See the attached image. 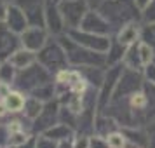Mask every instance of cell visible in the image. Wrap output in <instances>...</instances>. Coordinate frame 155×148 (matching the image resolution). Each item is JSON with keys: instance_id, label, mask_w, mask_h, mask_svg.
Here are the masks:
<instances>
[{"instance_id": "obj_17", "label": "cell", "mask_w": 155, "mask_h": 148, "mask_svg": "<svg viewBox=\"0 0 155 148\" xmlns=\"http://www.w3.org/2000/svg\"><path fill=\"white\" fill-rule=\"evenodd\" d=\"M106 68L108 66H78L77 70L80 71V75L84 77L85 84L89 85V87L99 89V85L103 84Z\"/></svg>"}, {"instance_id": "obj_11", "label": "cell", "mask_w": 155, "mask_h": 148, "mask_svg": "<svg viewBox=\"0 0 155 148\" xmlns=\"http://www.w3.org/2000/svg\"><path fill=\"white\" fill-rule=\"evenodd\" d=\"M78 28L85 30V31H91V33H96V35L113 37V28L110 26V23L101 16V12L98 9H89Z\"/></svg>"}, {"instance_id": "obj_45", "label": "cell", "mask_w": 155, "mask_h": 148, "mask_svg": "<svg viewBox=\"0 0 155 148\" xmlns=\"http://www.w3.org/2000/svg\"><path fill=\"white\" fill-rule=\"evenodd\" d=\"M0 148H9V146H0Z\"/></svg>"}, {"instance_id": "obj_8", "label": "cell", "mask_w": 155, "mask_h": 148, "mask_svg": "<svg viewBox=\"0 0 155 148\" xmlns=\"http://www.w3.org/2000/svg\"><path fill=\"white\" fill-rule=\"evenodd\" d=\"M58 122H59V101H58V98H54L51 101H45L38 117L31 120V133L44 134L47 129L56 126Z\"/></svg>"}, {"instance_id": "obj_16", "label": "cell", "mask_w": 155, "mask_h": 148, "mask_svg": "<svg viewBox=\"0 0 155 148\" xmlns=\"http://www.w3.org/2000/svg\"><path fill=\"white\" fill-rule=\"evenodd\" d=\"M140 31H141V21H131L124 25L113 37L124 45H133V44L140 42Z\"/></svg>"}, {"instance_id": "obj_2", "label": "cell", "mask_w": 155, "mask_h": 148, "mask_svg": "<svg viewBox=\"0 0 155 148\" xmlns=\"http://www.w3.org/2000/svg\"><path fill=\"white\" fill-rule=\"evenodd\" d=\"M101 16L110 23L113 28V35L124 25L131 21H140L141 11L136 5V0H106L98 9Z\"/></svg>"}, {"instance_id": "obj_32", "label": "cell", "mask_w": 155, "mask_h": 148, "mask_svg": "<svg viewBox=\"0 0 155 148\" xmlns=\"http://www.w3.org/2000/svg\"><path fill=\"white\" fill-rule=\"evenodd\" d=\"M11 140V129L7 126V119L0 120V146H9Z\"/></svg>"}, {"instance_id": "obj_42", "label": "cell", "mask_w": 155, "mask_h": 148, "mask_svg": "<svg viewBox=\"0 0 155 148\" xmlns=\"http://www.w3.org/2000/svg\"><path fill=\"white\" fill-rule=\"evenodd\" d=\"M122 148H140V146H136V145H133V143H129V141H127V143H126Z\"/></svg>"}, {"instance_id": "obj_1", "label": "cell", "mask_w": 155, "mask_h": 148, "mask_svg": "<svg viewBox=\"0 0 155 148\" xmlns=\"http://www.w3.org/2000/svg\"><path fill=\"white\" fill-rule=\"evenodd\" d=\"M103 113L113 117L120 127H145L155 119V85L145 80L138 91L112 98Z\"/></svg>"}, {"instance_id": "obj_23", "label": "cell", "mask_w": 155, "mask_h": 148, "mask_svg": "<svg viewBox=\"0 0 155 148\" xmlns=\"http://www.w3.org/2000/svg\"><path fill=\"white\" fill-rule=\"evenodd\" d=\"M44 134H45L47 138H51V140L58 141V143L66 141V140H73V138H75V131H73L70 126L63 124V122H58L56 126H52L51 129H47Z\"/></svg>"}, {"instance_id": "obj_7", "label": "cell", "mask_w": 155, "mask_h": 148, "mask_svg": "<svg viewBox=\"0 0 155 148\" xmlns=\"http://www.w3.org/2000/svg\"><path fill=\"white\" fill-rule=\"evenodd\" d=\"M58 7H59L61 16H63L66 30L78 28L84 16L89 11V5L84 0H61V2H58Z\"/></svg>"}, {"instance_id": "obj_29", "label": "cell", "mask_w": 155, "mask_h": 148, "mask_svg": "<svg viewBox=\"0 0 155 148\" xmlns=\"http://www.w3.org/2000/svg\"><path fill=\"white\" fill-rule=\"evenodd\" d=\"M138 47H140L141 63H143V68H145L148 63H152V61L155 59V49H153V47H150L148 44L141 42V40H140V44H138Z\"/></svg>"}, {"instance_id": "obj_38", "label": "cell", "mask_w": 155, "mask_h": 148, "mask_svg": "<svg viewBox=\"0 0 155 148\" xmlns=\"http://www.w3.org/2000/svg\"><path fill=\"white\" fill-rule=\"evenodd\" d=\"M7 2L0 0V23H5V16H7Z\"/></svg>"}, {"instance_id": "obj_9", "label": "cell", "mask_w": 155, "mask_h": 148, "mask_svg": "<svg viewBox=\"0 0 155 148\" xmlns=\"http://www.w3.org/2000/svg\"><path fill=\"white\" fill-rule=\"evenodd\" d=\"M66 35L73 38L77 44L84 45V47H89V49L98 51V52H105V54L108 47H110V42H112V37L96 35V33H91V31H85V30H80V28L66 30Z\"/></svg>"}, {"instance_id": "obj_44", "label": "cell", "mask_w": 155, "mask_h": 148, "mask_svg": "<svg viewBox=\"0 0 155 148\" xmlns=\"http://www.w3.org/2000/svg\"><path fill=\"white\" fill-rule=\"evenodd\" d=\"M54 2H56V4H58V2H61V0H54Z\"/></svg>"}, {"instance_id": "obj_14", "label": "cell", "mask_w": 155, "mask_h": 148, "mask_svg": "<svg viewBox=\"0 0 155 148\" xmlns=\"http://www.w3.org/2000/svg\"><path fill=\"white\" fill-rule=\"evenodd\" d=\"M45 30L52 37H59L66 33L63 16H61L59 7L54 0H47V4H45Z\"/></svg>"}, {"instance_id": "obj_37", "label": "cell", "mask_w": 155, "mask_h": 148, "mask_svg": "<svg viewBox=\"0 0 155 148\" xmlns=\"http://www.w3.org/2000/svg\"><path fill=\"white\" fill-rule=\"evenodd\" d=\"M145 129H147L148 138H150V145H148V148H155V119L152 120L150 124H147Z\"/></svg>"}, {"instance_id": "obj_21", "label": "cell", "mask_w": 155, "mask_h": 148, "mask_svg": "<svg viewBox=\"0 0 155 148\" xmlns=\"http://www.w3.org/2000/svg\"><path fill=\"white\" fill-rule=\"evenodd\" d=\"M129 45H124L120 44L115 37H112V42H110V47L106 51V66H113V64H120L124 61V56H126V51Z\"/></svg>"}, {"instance_id": "obj_10", "label": "cell", "mask_w": 155, "mask_h": 148, "mask_svg": "<svg viewBox=\"0 0 155 148\" xmlns=\"http://www.w3.org/2000/svg\"><path fill=\"white\" fill-rule=\"evenodd\" d=\"M14 4L25 12L30 26L45 28V4H47V0H14Z\"/></svg>"}, {"instance_id": "obj_15", "label": "cell", "mask_w": 155, "mask_h": 148, "mask_svg": "<svg viewBox=\"0 0 155 148\" xmlns=\"http://www.w3.org/2000/svg\"><path fill=\"white\" fill-rule=\"evenodd\" d=\"M5 25H7L9 28L16 31V33H19L21 35L25 30L28 28L30 25L26 21V16L23 12L21 9L16 5L14 2H11L7 5V16H5Z\"/></svg>"}, {"instance_id": "obj_22", "label": "cell", "mask_w": 155, "mask_h": 148, "mask_svg": "<svg viewBox=\"0 0 155 148\" xmlns=\"http://www.w3.org/2000/svg\"><path fill=\"white\" fill-rule=\"evenodd\" d=\"M9 61L16 66V70H23V68H26V66H30V64H33L37 61V52L21 47V49H18L11 56Z\"/></svg>"}, {"instance_id": "obj_24", "label": "cell", "mask_w": 155, "mask_h": 148, "mask_svg": "<svg viewBox=\"0 0 155 148\" xmlns=\"http://www.w3.org/2000/svg\"><path fill=\"white\" fill-rule=\"evenodd\" d=\"M136 42L133 45H129L126 51V56H124V66L131 68V70H138V71H143V63H141V56H140V47H138Z\"/></svg>"}, {"instance_id": "obj_33", "label": "cell", "mask_w": 155, "mask_h": 148, "mask_svg": "<svg viewBox=\"0 0 155 148\" xmlns=\"http://www.w3.org/2000/svg\"><path fill=\"white\" fill-rule=\"evenodd\" d=\"M58 141L47 138L45 134H37V145L35 148H58Z\"/></svg>"}, {"instance_id": "obj_5", "label": "cell", "mask_w": 155, "mask_h": 148, "mask_svg": "<svg viewBox=\"0 0 155 148\" xmlns=\"http://www.w3.org/2000/svg\"><path fill=\"white\" fill-rule=\"evenodd\" d=\"M37 61L42 64L44 68H47L52 75H56L58 71L70 66L61 42L58 40V37H52V35L49 37L45 45L37 52Z\"/></svg>"}, {"instance_id": "obj_39", "label": "cell", "mask_w": 155, "mask_h": 148, "mask_svg": "<svg viewBox=\"0 0 155 148\" xmlns=\"http://www.w3.org/2000/svg\"><path fill=\"white\" fill-rule=\"evenodd\" d=\"M7 117H9V110L5 106V103H4V99H0V120L7 119Z\"/></svg>"}, {"instance_id": "obj_30", "label": "cell", "mask_w": 155, "mask_h": 148, "mask_svg": "<svg viewBox=\"0 0 155 148\" xmlns=\"http://www.w3.org/2000/svg\"><path fill=\"white\" fill-rule=\"evenodd\" d=\"M106 141H108L110 148H122L127 143L126 136H124V133H122L120 129L115 131V133H112V134H108V136H106Z\"/></svg>"}, {"instance_id": "obj_43", "label": "cell", "mask_w": 155, "mask_h": 148, "mask_svg": "<svg viewBox=\"0 0 155 148\" xmlns=\"http://www.w3.org/2000/svg\"><path fill=\"white\" fill-rule=\"evenodd\" d=\"M4 2H7V4H11V2H14V0H4Z\"/></svg>"}, {"instance_id": "obj_41", "label": "cell", "mask_w": 155, "mask_h": 148, "mask_svg": "<svg viewBox=\"0 0 155 148\" xmlns=\"http://www.w3.org/2000/svg\"><path fill=\"white\" fill-rule=\"evenodd\" d=\"M148 2H150V0H136V5H138V7H140V11H141V9L145 7Z\"/></svg>"}, {"instance_id": "obj_6", "label": "cell", "mask_w": 155, "mask_h": 148, "mask_svg": "<svg viewBox=\"0 0 155 148\" xmlns=\"http://www.w3.org/2000/svg\"><path fill=\"white\" fill-rule=\"evenodd\" d=\"M122 70H124V63L113 64V66H108L106 68L103 84L99 85V89H98V113H103L106 110V106L110 105L113 91L117 87V82H119Z\"/></svg>"}, {"instance_id": "obj_26", "label": "cell", "mask_w": 155, "mask_h": 148, "mask_svg": "<svg viewBox=\"0 0 155 148\" xmlns=\"http://www.w3.org/2000/svg\"><path fill=\"white\" fill-rule=\"evenodd\" d=\"M16 73H18V70H16V66L11 61H0V82L2 84H7L12 87V84H14V78H16Z\"/></svg>"}, {"instance_id": "obj_19", "label": "cell", "mask_w": 155, "mask_h": 148, "mask_svg": "<svg viewBox=\"0 0 155 148\" xmlns=\"http://www.w3.org/2000/svg\"><path fill=\"white\" fill-rule=\"evenodd\" d=\"M2 99L7 106L9 115H21L23 108H25V101H26V94H23L18 89H11Z\"/></svg>"}, {"instance_id": "obj_3", "label": "cell", "mask_w": 155, "mask_h": 148, "mask_svg": "<svg viewBox=\"0 0 155 148\" xmlns=\"http://www.w3.org/2000/svg\"><path fill=\"white\" fill-rule=\"evenodd\" d=\"M58 40L61 42L64 52H66L68 64L73 68H78V66H106L105 52H98V51H92L89 47H84V45L77 44L73 38H70L66 33L59 35Z\"/></svg>"}, {"instance_id": "obj_34", "label": "cell", "mask_w": 155, "mask_h": 148, "mask_svg": "<svg viewBox=\"0 0 155 148\" xmlns=\"http://www.w3.org/2000/svg\"><path fill=\"white\" fill-rule=\"evenodd\" d=\"M89 148H110L106 138L99 136V134H91L89 136Z\"/></svg>"}, {"instance_id": "obj_12", "label": "cell", "mask_w": 155, "mask_h": 148, "mask_svg": "<svg viewBox=\"0 0 155 148\" xmlns=\"http://www.w3.org/2000/svg\"><path fill=\"white\" fill-rule=\"evenodd\" d=\"M21 37L9 28L5 23H0V61H7L18 49H21Z\"/></svg>"}, {"instance_id": "obj_13", "label": "cell", "mask_w": 155, "mask_h": 148, "mask_svg": "<svg viewBox=\"0 0 155 148\" xmlns=\"http://www.w3.org/2000/svg\"><path fill=\"white\" fill-rule=\"evenodd\" d=\"M19 37H21V44L25 49L38 52L45 45V42L49 40L51 33L42 26H28Z\"/></svg>"}, {"instance_id": "obj_31", "label": "cell", "mask_w": 155, "mask_h": 148, "mask_svg": "<svg viewBox=\"0 0 155 148\" xmlns=\"http://www.w3.org/2000/svg\"><path fill=\"white\" fill-rule=\"evenodd\" d=\"M141 23H155V0H150L145 7L141 9Z\"/></svg>"}, {"instance_id": "obj_28", "label": "cell", "mask_w": 155, "mask_h": 148, "mask_svg": "<svg viewBox=\"0 0 155 148\" xmlns=\"http://www.w3.org/2000/svg\"><path fill=\"white\" fill-rule=\"evenodd\" d=\"M31 134H33V133H30V131H14V133H11L9 148H16V146L25 145V143L30 140V136H31Z\"/></svg>"}, {"instance_id": "obj_40", "label": "cell", "mask_w": 155, "mask_h": 148, "mask_svg": "<svg viewBox=\"0 0 155 148\" xmlns=\"http://www.w3.org/2000/svg\"><path fill=\"white\" fill-rule=\"evenodd\" d=\"M84 2L89 5V9H99V5L103 2H106V0H84Z\"/></svg>"}, {"instance_id": "obj_25", "label": "cell", "mask_w": 155, "mask_h": 148, "mask_svg": "<svg viewBox=\"0 0 155 148\" xmlns=\"http://www.w3.org/2000/svg\"><path fill=\"white\" fill-rule=\"evenodd\" d=\"M42 108H44V101H40L35 96H26L25 108H23L21 115H25L28 120H35L38 117V113L42 112Z\"/></svg>"}, {"instance_id": "obj_35", "label": "cell", "mask_w": 155, "mask_h": 148, "mask_svg": "<svg viewBox=\"0 0 155 148\" xmlns=\"http://www.w3.org/2000/svg\"><path fill=\"white\" fill-rule=\"evenodd\" d=\"M143 77H145L147 82H150V84L155 85V61L148 63L147 66L143 68Z\"/></svg>"}, {"instance_id": "obj_46", "label": "cell", "mask_w": 155, "mask_h": 148, "mask_svg": "<svg viewBox=\"0 0 155 148\" xmlns=\"http://www.w3.org/2000/svg\"><path fill=\"white\" fill-rule=\"evenodd\" d=\"M153 61H155V59H153Z\"/></svg>"}, {"instance_id": "obj_36", "label": "cell", "mask_w": 155, "mask_h": 148, "mask_svg": "<svg viewBox=\"0 0 155 148\" xmlns=\"http://www.w3.org/2000/svg\"><path fill=\"white\" fill-rule=\"evenodd\" d=\"M73 148H89V136L75 134V138H73Z\"/></svg>"}, {"instance_id": "obj_27", "label": "cell", "mask_w": 155, "mask_h": 148, "mask_svg": "<svg viewBox=\"0 0 155 148\" xmlns=\"http://www.w3.org/2000/svg\"><path fill=\"white\" fill-rule=\"evenodd\" d=\"M140 40L155 49V23H141Z\"/></svg>"}, {"instance_id": "obj_20", "label": "cell", "mask_w": 155, "mask_h": 148, "mask_svg": "<svg viewBox=\"0 0 155 148\" xmlns=\"http://www.w3.org/2000/svg\"><path fill=\"white\" fill-rule=\"evenodd\" d=\"M120 131L124 133L126 140L136 146L148 148V145H150V138H148V133L145 127H120Z\"/></svg>"}, {"instance_id": "obj_4", "label": "cell", "mask_w": 155, "mask_h": 148, "mask_svg": "<svg viewBox=\"0 0 155 148\" xmlns=\"http://www.w3.org/2000/svg\"><path fill=\"white\" fill-rule=\"evenodd\" d=\"M49 82H54V75L47 68H44L38 61H35L33 64H30L26 68L18 70L14 84H12V89H18V91H21L23 94L28 96L35 89L49 84Z\"/></svg>"}, {"instance_id": "obj_18", "label": "cell", "mask_w": 155, "mask_h": 148, "mask_svg": "<svg viewBox=\"0 0 155 148\" xmlns=\"http://www.w3.org/2000/svg\"><path fill=\"white\" fill-rule=\"evenodd\" d=\"M119 129H120L119 122L113 117H110L108 113H96V119H94V134H99V136L106 138L108 134L115 133Z\"/></svg>"}]
</instances>
